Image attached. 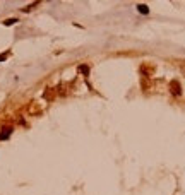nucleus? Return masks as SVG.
Returning <instances> with one entry per match:
<instances>
[{"label":"nucleus","instance_id":"obj_1","mask_svg":"<svg viewBox=\"0 0 185 195\" xmlns=\"http://www.w3.org/2000/svg\"><path fill=\"white\" fill-rule=\"evenodd\" d=\"M170 87H171V92H173L175 96H180V94H182V87H180V82H178V81H171Z\"/></svg>","mask_w":185,"mask_h":195},{"label":"nucleus","instance_id":"obj_2","mask_svg":"<svg viewBox=\"0 0 185 195\" xmlns=\"http://www.w3.org/2000/svg\"><path fill=\"white\" fill-rule=\"evenodd\" d=\"M10 135H12V127H4L0 132V140H7Z\"/></svg>","mask_w":185,"mask_h":195},{"label":"nucleus","instance_id":"obj_3","mask_svg":"<svg viewBox=\"0 0 185 195\" xmlns=\"http://www.w3.org/2000/svg\"><path fill=\"white\" fill-rule=\"evenodd\" d=\"M137 12H139V14H142V15H147V14H149V7H147V5H144V4H139V5H137Z\"/></svg>","mask_w":185,"mask_h":195},{"label":"nucleus","instance_id":"obj_4","mask_svg":"<svg viewBox=\"0 0 185 195\" xmlns=\"http://www.w3.org/2000/svg\"><path fill=\"white\" fill-rule=\"evenodd\" d=\"M77 70H79V72H81L82 76H86V77L89 76V67H88V65H84V63H81V65H79V67H77Z\"/></svg>","mask_w":185,"mask_h":195},{"label":"nucleus","instance_id":"obj_5","mask_svg":"<svg viewBox=\"0 0 185 195\" xmlns=\"http://www.w3.org/2000/svg\"><path fill=\"white\" fill-rule=\"evenodd\" d=\"M15 22H17V19H7V21H4V26H12V24H15Z\"/></svg>","mask_w":185,"mask_h":195},{"label":"nucleus","instance_id":"obj_6","mask_svg":"<svg viewBox=\"0 0 185 195\" xmlns=\"http://www.w3.org/2000/svg\"><path fill=\"white\" fill-rule=\"evenodd\" d=\"M7 56H9V51H4V53H0V62H4Z\"/></svg>","mask_w":185,"mask_h":195}]
</instances>
